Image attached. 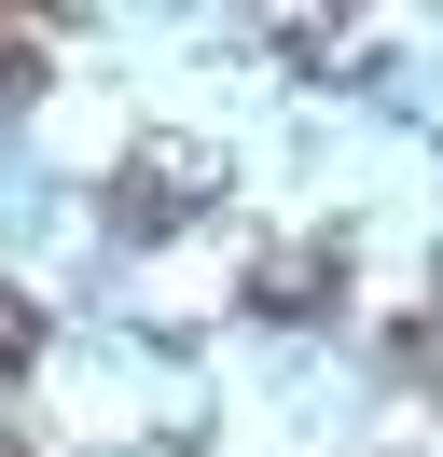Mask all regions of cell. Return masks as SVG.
Here are the masks:
<instances>
[{"label":"cell","mask_w":443,"mask_h":457,"mask_svg":"<svg viewBox=\"0 0 443 457\" xmlns=\"http://www.w3.org/2000/svg\"><path fill=\"white\" fill-rule=\"evenodd\" d=\"M28 70H42V14H14V0H0V97H14Z\"/></svg>","instance_id":"cell-3"},{"label":"cell","mask_w":443,"mask_h":457,"mask_svg":"<svg viewBox=\"0 0 443 457\" xmlns=\"http://www.w3.org/2000/svg\"><path fill=\"white\" fill-rule=\"evenodd\" d=\"M0 457H28V444H0Z\"/></svg>","instance_id":"cell-4"},{"label":"cell","mask_w":443,"mask_h":457,"mask_svg":"<svg viewBox=\"0 0 443 457\" xmlns=\"http://www.w3.org/2000/svg\"><path fill=\"white\" fill-rule=\"evenodd\" d=\"M249 291H263V305H332V291H347V263H319V250H277Z\"/></svg>","instance_id":"cell-1"},{"label":"cell","mask_w":443,"mask_h":457,"mask_svg":"<svg viewBox=\"0 0 443 457\" xmlns=\"http://www.w3.org/2000/svg\"><path fill=\"white\" fill-rule=\"evenodd\" d=\"M28 346H42V305H28V291L0 278V388H14V374H28Z\"/></svg>","instance_id":"cell-2"}]
</instances>
